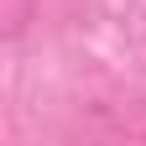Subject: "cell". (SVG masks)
Returning <instances> with one entry per match:
<instances>
[{
	"instance_id": "obj_1",
	"label": "cell",
	"mask_w": 146,
	"mask_h": 146,
	"mask_svg": "<svg viewBox=\"0 0 146 146\" xmlns=\"http://www.w3.org/2000/svg\"><path fill=\"white\" fill-rule=\"evenodd\" d=\"M84 131L104 141H146V104H99Z\"/></svg>"
},
{
	"instance_id": "obj_2",
	"label": "cell",
	"mask_w": 146,
	"mask_h": 146,
	"mask_svg": "<svg viewBox=\"0 0 146 146\" xmlns=\"http://www.w3.org/2000/svg\"><path fill=\"white\" fill-rule=\"evenodd\" d=\"M26 21H31V0H5V36L11 42H21Z\"/></svg>"
}]
</instances>
